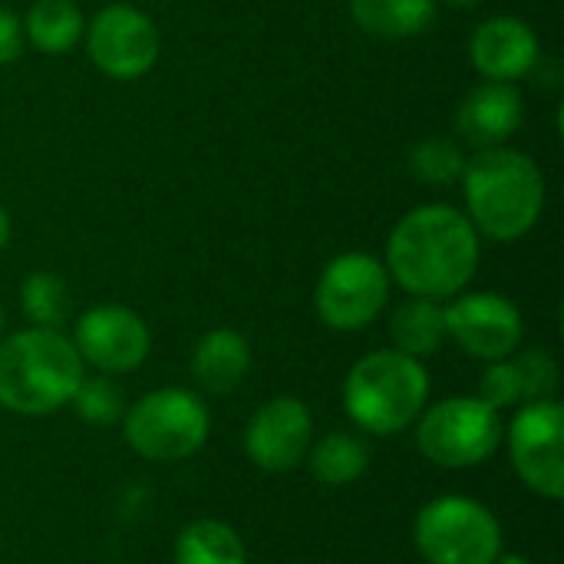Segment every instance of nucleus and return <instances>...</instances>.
Returning <instances> with one entry per match:
<instances>
[{"label": "nucleus", "instance_id": "obj_26", "mask_svg": "<svg viewBox=\"0 0 564 564\" xmlns=\"http://www.w3.org/2000/svg\"><path fill=\"white\" fill-rule=\"evenodd\" d=\"M26 50V33H23V20L13 10L0 7V66L17 63Z\"/></svg>", "mask_w": 564, "mask_h": 564}, {"label": "nucleus", "instance_id": "obj_18", "mask_svg": "<svg viewBox=\"0 0 564 564\" xmlns=\"http://www.w3.org/2000/svg\"><path fill=\"white\" fill-rule=\"evenodd\" d=\"M390 340L393 350L426 360L433 357L446 340V304L443 301H430V297H410L403 301L393 317H390Z\"/></svg>", "mask_w": 564, "mask_h": 564}, {"label": "nucleus", "instance_id": "obj_9", "mask_svg": "<svg viewBox=\"0 0 564 564\" xmlns=\"http://www.w3.org/2000/svg\"><path fill=\"white\" fill-rule=\"evenodd\" d=\"M509 446V463L516 476L542 499H564V406L549 400H532L516 406L512 423L502 430Z\"/></svg>", "mask_w": 564, "mask_h": 564}, {"label": "nucleus", "instance_id": "obj_4", "mask_svg": "<svg viewBox=\"0 0 564 564\" xmlns=\"http://www.w3.org/2000/svg\"><path fill=\"white\" fill-rule=\"evenodd\" d=\"M430 403V373L423 360L393 347L360 357L344 380V410L370 436H397L416 423Z\"/></svg>", "mask_w": 564, "mask_h": 564}, {"label": "nucleus", "instance_id": "obj_30", "mask_svg": "<svg viewBox=\"0 0 564 564\" xmlns=\"http://www.w3.org/2000/svg\"><path fill=\"white\" fill-rule=\"evenodd\" d=\"M0 337H3V307H0Z\"/></svg>", "mask_w": 564, "mask_h": 564}, {"label": "nucleus", "instance_id": "obj_27", "mask_svg": "<svg viewBox=\"0 0 564 564\" xmlns=\"http://www.w3.org/2000/svg\"><path fill=\"white\" fill-rule=\"evenodd\" d=\"M7 241H10V215H7V208L0 205V251L7 248Z\"/></svg>", "mask_w": 564, "mask_h": 564}, {"label": "nucleus", "instance_id": "obj_5", "mask_svg": "<svg viewBox=\"0 0 564 564\" xmlns=\"http://www.w3.org/2000/svg\"><path fill=\"white\" fill-rule=\"evenodd\" d=\"M212 433V413L195 390L162 387L139 397L122 413V436L145 463H185Z\"/></svg>", "mask_w": 564, "mask_h": 564}, {"label": "nucleus", "instance_id": "obj_16", "mask_svg": "<svg viewBox=\"0 0 564 564\" xmlns=\"http://www.w3.org/2000/svg\"><path fill=\"white\" fill-rule=\"evenodd\" d=\"M525 119V102L516 83H496L486 79L456 109V132L463 142L476 149H496L506 145Z\"/></svg>", "mask_w": 564, "mask_h": 564}, {"label": "nucleus", "instance_id": "obj_24", "mask_svg": "<svg viewBox=\"0 0 564 564\" xmlns=\"http://www.w3.org/2000/svg\"><path fill=\"white\" fill-rule=\"evenodd\" d=\"M410 172H413L416 182H423L430 188H449L466 172V152H463L459 142L443 139V135L423 139L410 152Z\"/></svg>", "mask_w": 564, "mask_h": 564}, {"label": "nucleus", "instance_id": "obj_11", "mask_svg": "<svg viewBox=\"0 0 564 564\" xmlns=\"http://www.w3.org/2000/svg\"><path fill=\"white\" fill-rule=\"evenodd\" d=\"M73 347L86 367H96L106 377L132 373L145 364L152 350V330L126 304H96L79 314L73 330Z\"/></svg>", "mask_w": 564, "mask_h": 564}, {"label": "nucleus", "instance_id": "obj_22", "mask_svg": "<svg viewBox=\"0 0 564 564\" xmlns=\"http://www.w3.org/2000/svg\"><path fill=\"white\" fill-rule=\"evenodd\" d=\"M175 564H248V545L218 519H195L175 539Z\"/></svg>", "mask_w": 564, "mask_h": 564}, {"label": "nucleus", "instance_id": "obj_29", "mask_svg": "<svg viewBox=\"0 0 564 564\" xmlns=\"http://www.w3.org/2000/svg\"><path fill=\"white\" fill-rule=\"evenodd\" d=\"M436 3H449V7H479L482 0H436Z\"/></svg>", "mask_w": 564, "mask_h": 564}, {"label": "nucleus", "instance_id": "obj_14", "mask_svg": "<svg viewBox=\"0 0 564 564\" xmlns=\"http://www.w3.org/2000/svg\"><path fill=\"white\" fill-rule=\"evenodd\" d=\"M542 56L535 30L519 17H492L476 26L469 40V59L479 76L496 83H516L535 69Z\"/></svg>", "mask_w": 564, "mask_h": 564}, {"label": "nucleus", "instance_id": "obj_19", "mask_svg": "<svg viewBox=\"0 0 564 564\" xmlns=\"http://www.w3.org/2000/svg\"><path fill=\"white\" fill-rule=\"evenodd\" d=\"M350 17L370 36L406 40L436 23V0H350Z\"/></svg>", "mask_w": 564, "mask_h": 564}, {"label": "nucleus", "instance_id": "obj_25", "mask_svg": "<svg viewBox=\"0 0 564 564\" xmlns=\"http://www.w3.org/2000/svg\"><path fill=\"white\" fill-rule=\"evenodd\" d=\"M69 406L76 410V416L89 426H112L122 420L126 413V400L122 390L112 383V377L96 373V377H83Z\"/></svg>", "mask_w": 564, "mask_h": 564}, {"label": "nucleus", "instance_id": "obj_13", "mask_svg": "<svg viewBox=\"0 0 564 564\" xmlns=\"http://www.w3.org/2000/svg\"><path fill=\"white\" fill-rule=\"evenodd\" d=\"M314 443V416L297 397H274L245 426V453L261 473H294Z\"/></svg>", "mask_w": 564, "mask_h": 564}, {"label": "nucleus", "instance_id": "obj_1", "mask_svg": "<svg viewBox=\"0 0 564 564\" xmlns=\"http://www.w3.org/2000/svg\"><path fill=\"white\" fill-rule=\"evenodd\" d=\"M482 238L466 212L433 202L406 212L387 238V274L410 297L449 301L469 288Z\"/></svg>", "mask_w": 564, "mask_h": 564}, {"label": "nucleus", "instance_id": "obj_10", "mask_svg": "<svg viewBox=\"0 0 564 564\" xmlns=\"http://www.w3.org/2000/svg\"><path fill=\"white\" fill-rule=\"evenodd\" d=\"M93 66L109 79H139L159 59V30L149 13L132 3L102 7L83 30Z\"/></svg>", "mask_w": 564, "mask_h": 564}, {"label": "nucleus", "instance_id": "obj_3", "mask_svg": "<svg viewBox=\"0 0 564 564\" xmlns=\"http://www.w3.org/2000/svg\"><path fill=\"white\" fill-rule=\"evenodd\" d=\"M83 377L86 364L63 330L26 327L0 337V406L17 416L63 410Z\"/></svg>", "mask_w": 564, "mask_h": 564}, {"label": "nucleus", "instance_id": "obj_21", "mask_svg": "<svg viewBox=\"0 0 564 564\" xmlns=\"http://www.w3.org/2000/svg\"><path fill=\"white\" fill-rule=\"evenodd\" d=\"M86 30V17L73 0H36L23 17L26 43H33L46 56L69 53Z\"/></svg>", "mask_w": 564, "mask_h": 564}, {"label": "nucleus", "instance_id": "obj_7", "mask_svg": "<svg viewBox=\"0 0 564 564\" xmlns=\"http://www.w3.org/2000/svg\"><path fill=\"white\" fill-rule=\"evenodd\" d=\"M413 545L426 564H496L502 525L479 499L440 496L416 512Z\"/></svg>", "mask_w": 564, "mask_h": 564}, {"label": "nucleus", "instance_id": "obj_8", "mask_svg": "<svg viewBox=\"0 0 564 564\" xmlns=\"http://www.w3.org/2000/svg\"><path fill=\"white\" fill-rule=\"evenodd\" d=\"M390 274L387 264L370 251L337 254L317 278L314 311L321 324L340 334H354L370 327L387 301H390Z\"/></svg>", "mask_w": 564, "mask_h": 564}, {"label": "nucleus", "instance_id": "obj_28", "mask_svg": "<svg viewBox=\"0 0 564 564\" xmlns=\"http://www.w3.org/2000/svg\"><path fill=\"white\" fill-rule=\"evenodd\" d=\"M496 564H535V562H529L525 555H499Z\"/></svg>", "mask_w": 564, "mask_h": 564}, {"label": "nucleus", "instance_id": "obj_12", "mask_svg": "<svg viewBox=\"0 0 564 564\" xmlns=\"http://www.w3.org/2000/svg\"><path fill=\"white\" fill-rule=\"evenodd\" d=\"M446 334L459 344L463 354L492 364L512 357L522 347L525 321L519 304L496 291L456 294L446 304Z\"/></svg>", "mask_w": 564, "mask_h": 564}, {"label": "nucleus", "instance_id": "obj_6", "mask_svg": "<svg viewBox=\"0 0 564 564\" xmlns=\"http://www.w3.org/2000/svg\"><path fill=\"white\" fill-rule=\"evenodd\" d=\"M416 449L440 469H476L502 446V413L482 397H446L416 416Z\"/></svg>", "mask_w": 564, "mask_h": 564}, {"label": "nucleus", "instance_id": "obj_15", "mask_svg": "<svg viewBox=\"0 0 564 564\" xmlns=\"http://www.w3.org/2000/svg\"><path fill=\"white\" fill-rule=\"evenodd\" d=\"M558 390V364L549 350H516L512 357L492 360L482 370L479 393L492 410L522 406L532 400H549Z\"/></svg>", "mask_w": 564, "mask_h": 564}, {"label": "nucleus", "instance_id": "obj_17", "mask_svg": "<svg viewBox=\"0 0 564 564\" xmlns=\"http://www.w3.org/2000/svg\"><path fill=\"white\" fill-rule=\"evenodd\" d=\"M251 370V344L231 327H215L198 337L192 350V377L205 393L228 397Z\"/></svg>", "mask_w": 564, "mask_h": 564}, {"label": "nucleus", "instance_id": "obj_20", "mask_svg": "<svg viewBox=\"0 0 564 564\" xmlns=\"http://www.w3.org/2000/svg\"><path fill=\"white\" fill-rule=\"evenodd\" d=\"M307 469L321 486L340 489L357 482L370 466V446L354 433H327L311 443L307 449Z\"/></svg>", "mask_w": 564, "mask_h": 564}, {"label": "nucleus", "instance_id": "obj_23", "mask_svg": "<svg viewBox=\"0 0 564 564\" xmlns=\"http://www.w3.org/2000/svg\"><path fill=\"white\" fill-rule=\"evenodd\" d=\"M20 311L30 327H53L59 330L69 317V291L66 281L53 271H33L20 284Z\"/></svg>", "mask_w": 564, "mask_h": 564}, {"label": "nucleus", "instance_id": "obj_2", "mask_svg": "<svg viewBox=\"0 0 564 564\" xmlns=\"http://www.w3.org/2000/svg\"><path fill=\"white\" fill-rule=\"evenodd\" d=\"M459 182L466 195V218L479 238L512 245L525 238L545 212V175L539 162L519 149H479L466 159Z\"/></svg>", "mask_w": 564, "mask_h": 564}]
</instances>
